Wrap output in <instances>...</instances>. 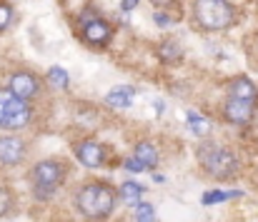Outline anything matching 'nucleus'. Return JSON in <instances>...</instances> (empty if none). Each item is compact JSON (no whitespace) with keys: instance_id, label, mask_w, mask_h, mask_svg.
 I'll return each instance as SVG.
<instances>
[{"instance_id":"20e7f679","label":"nucleus","mask_w":258,"mask_h":222,"mask_svg":"<svg viewBox=\"0 0 258 222\" xmlns=\"http://www.w3.org/2000/svg\"><path fill=\"white\" fill-rule=\"evenodd\" d=\"M68 175V162L63 160H55V157H48V160H40L35 162V167L30 170V182H33V195L35 200H50L55 195V190L60 187V182L66 180Z\"/></svg>"},{"instance_id":"dca6fc26","label":"nucleus","mask_w":258,"mask_h":222,"mask_svg":"<svg viewBox=\"0 0 258 222\" xmlns=\"http://www.w3.org/2000/svg\"><path fill=\"white\" fill-rule=\"evenodd\" d=\"M185 118H188V123H190V130H193V135H198V138H206V135L211 133V120H206V118H201V115H196V113H188Z\"/></svg>"},{"instance_id":"1a4fd4ad","label":"nucleus","mask_w":258,"mask_h":222,"mask_svg":"<svg viewBox=\"0 0 258 222\" xmlns=\"http://www.w3.org/2000/svg\"><path fill=\"white\" fill-rule=\"evenodd\" d=\"M76 157L86 165V167H103V162H105V148L100 145V143H95V140H81V143H76Z\"/></svg>"},{"instance_id":"f257e3e1","label":"nucleus","mask_w":258,"mask_h":222,"mask_svg":"<svg viewBox=\"0 0 258 222\" xmlns=\"http://www.w3.org/2000/svg\"><path fill=\"white\" fill-rule=\"evenodd\" d=\"M115 200H118V195L105 182H88V185H81V190L76 192L73 205H76L81 217H86L90 222H100L110 217Z\"/></svg>"},{"instance_id":"aec40b11","label":"nucleus","mask_w":258,"mask_h":222,"mask_svg":"<svg viewBox=\"0 0 258 222\" xmlns=\"http://www.w3.org/2000/svg\"><path fill=\"white\" fill-rule=\"evenodd\" d=\"M13 205H15L13 192H10L8 187H3V185H0V217H3V215H8V212L13 210Z\"/></svg>"},{"instance_id":"0eeeda50","label":"nucleus","mask_w":258,"mask_h":222,"mask_svg":"<svg viewBox=\"0 0 258 222\" xmlns=\"http://www.w3.org/2000/svg\"><path fill=\"white\" fill-rule=\"evenodd\" d=\"M25 152H28L25 140H20L15 135H0V165L15 167V165L23 162Z\"/></svg>"},{"instance_id":"4468645a","label":"nucleus","mask_w":258,"mask_h":222,"mask_svg":"<svg viewBox=\"0 0 258 222\" xmlns=\"http://www.w3.org/2000/svg\"><path fill=\"white\" fill-rule=\"evenodd\" d=\"M143 185H138V182H125V185H120V190H118V195H120V200L123 202H128V205H138L141 202V195H143Z\"/></svg>"},{"instance_id":"f3484780","label":"nucleus","mask_w":258,"mask_h":222,"mask_svg":"<svg viewBox=\"0 0 258 222\" xmlns=\"http://www.w3.org/2000/svg\"><path fill=\"white\" fill-rule=\"evenodd\" d=\"M231 197H241V192H238V190H231V192H226V190H213V192H206V195L201 197V202H203V205H216V202H223V200H231Z\"/></svg>"},{"instance_id":"b1692460","label":"nucleus","mask_w":258,"mask_h":222,"mask_svg":"<svg viewBox=\"0 0 258 222\" xmlns=\"http://www.w3.org/2000/svg\"><path fill=\"white\" fill-rule=\"evenodd\" d=\"M138 3H141V0H123V3H120V8H123V10H133Z\"/></svg>"},{"instance_id":"2eb2a0df","label":"nucleus","mask_w":258,"mask_h":222,"mask_svg":"<svg viewBox=\"0 0 258 222\" xmlns=\"http://www.w3.org/2000/svg\"><path fill=\"white\" fill-rule=\"evenodd\" d=\"M180 55H183V50H180L178 40H166V43H161V48H158V58H161L163 63H175V60H180Z\"/></svg>"},{"instance_id":"9b49d317","label":"nucleus","mask_w":258,"mask_h":222,"mask_svg":"<svg viewBox=\"0 0 258 222\" xmlns=\"http://www.w3.org/2000/svg\"><path fill=\"white\" fill-rule=\"evenodd\" d=\"M228 97H233V100H246V102H256V97H258L256 82L248 80L246 75L233 77V80L228 82Z\"/></svg>"},{"instance_id":"4be33fe9","label":"nucleus","mask_w":258,"mask_h":222,"mask_svg":"<svg viewBox=\"0 0 258 222\" xmlns=\"http://www.w3.org/2000/svg\"><path fill=\"white\" fill-rule=\"evenodd\" d=\"M123 167H125V170H131V172H143V170H146V167H143L136 157H128V160L123 162Z\"/></svg>"},{"instance_id":"412c9836","label":"nucleus","mask_w":258,"mask_h":222,"mask_svg":"<svg viewBox=\"0 0 258 222\" xmlns=\"http://www.w3.org/2000/svg\"><path fill=\"white\" fill-rule=\"evenodd\" d=\"M10 23H13V8L10 3H0V30L10 28Z\"/></svg>"},{"instance_id":"393cba45","label":"nucleus","mask_w":258,"mask_h":222,"mask_svg":"<svg viewBox=\"0 0 258 222\" xmlns=\"http://www.w3.org/2000/svg\"><path fill=\"white\" fill-rule=\"evenodd\" d=\"M151 3H153L156 8H168V5H171V3H175V0H151Z\"/></svg>"},{"instance_id":"7ed1b4c3","label":"nucleus","mask_w":258,"mask_h":222,"mask_svg":"<svg viewBox=\"0 0 258 222\" xmlns=\"http://www.w3.org/2000/svg\"><path fill=\"white\" fill-rule=\"evenodd\" d=\"M193 20L208 33L228 30L236 23V5L231 0H193Z\"/></svg>"},{"instance_id":"ddd939ff","label":"nucleus","mask_w":258,"mask_h":222,"mask_svg":"<svg viewBox=\"0 0 258 222\" xmlns=\"http://www.w3.org/2000/svg\"><path fill=\"white\" fill-rule=\"evenodd\" d=\"M133 157L146 167V170H153L156 165H158V150L153 143H138L136 145V152H133Z\"/></svg>"},{"instance_id":"6e6552de","label":"nucleus","mask_w":258,"mask_h":222,"mask_svg":"<svg viewBox=\"0 0 258 222\" xmlns=\"http://www.w3.org/2000/svg\"><path fill=\"white\" fill-rule=\"evenodd\" d=\"M253 113H256L253 102L233 100V97H228V100L223 102V118H226L228 123H233V125H248V123L253 120Z\"/></svg>"},{"instance_id":"9d476101","label":"nucleus","mask_w":258,"mask_h":222,"mask_svg":"<svg viewBox=\"0 0 258 222\" xmlns=\"http://www.w3.org/2000/svg\"><path fill=\"white\" fill-rule=\"evenodd\" d=\"M110 38H113V28H110L103 18H98V20H93V23L83 25V40H86L88 45H93V48H103V45H108Z\"/></svg>"},{"instance_id":"f8f14e48","label":"nucleus","mask_w":258,"mask_h":222,"mask_svg":"<svg viewBox=\"0 0 258 222\" xmlns=\"http://www.w3.org/2000/svg\"><path fill=\"white\" fill-rule=\"evenodd\" d=\"M133 95H136V87H131V85H118V87H113V90L105 95V102H108L110 107H115V110H125V107H131Z\"/></svg>"},{"instance_id":"39448f33","label":"nucleus","mask_w":258,"mask_h":222,"mask_svg":"<svg viewBox=\"0 0 258 222\" xmlns=\"http://www.w3.org/2000/svg\"><path fill=\"white\" fill-rule=\"evenodd\" d=\"M33 118V110L8 87H0V130H23Z\"/></svg>"},{"instance_id":"a211bd4d","label":"nucleus","mask_w":258,"mask_h":222,"mask_svg":"<svg viewBox=\"0 0 258 222\" xmlns=\"http://www.w3.org/2000/svg\"><path fill=\"white\" fill-rule=\"evenodd\" d=\"M136 222H156V210L148 202H138L136 205Z\"/></svg>"},{"instance_id":"423d86ee","label":"nucleus","mask_w":258,"mask_h":222,"mask_svg":"<svg viewBox=\"0 0 258 222\" xmlns=\"http://www.w3.org/2000/svg\"><path fill=\"white\" fill-rule=\"evenodd\" d=\"M8 90L15 92L20 100L28 102V100H33V97L40 92V80L30 73V70H18V73L10 75V80H8Z\"/></svg>"},{"instance_id":"5701e85b","label":"nucleus","mask_w":258,"mask_h":222,"mask_svg":"<svg viewBox=\"0 0 258 222\" xmlns=\"http://www.w3.org/2000/svg\"><path fill=\"white\" fill-rule=\"evenodd\" d=\"M153 20H156V25H161V28H168V25H171V18H168V15H163V13H156V15H153Z\"/></svg>"},{"instance_id":"6ab92c4d","label":"nucleus","mask_w":258,"mask_h":222,"mask_svg":"<svg viewBox=\"0 0 258 222\" xmlns=\"http://www.w3.org/2000/svg\"><path fill=\"white\" fill-rule=\"evenodd\" d=\"M48 80L55 85V87H68V73L60 68V65H53L48 70Z\"/></svg>"},{"instance_id":"f03ea898","label":"nucleus","mask_w":258,"mask_h":222,"mask_svg":"<svg viewBox=\"0 0 258 222\" xmlns=\"http://www.w3.org/2000/svg\"><path fill=\"white\" fill-rule=\"evenodd\" d=\"M198 162H201L203 172L208 177L218 180V182L233 180L238 175V170H241V162H238L236 152L223 148V145H218V143H213V140H206L198 148Z\"/></svg>"},{"instance_id":"a878e982","label":"nucleus","mask_w":258,"mask_h":222,"mask_svg":"<svg viewBox=\"0 0 258 222\" xmlns=\"http://www.w3.org/2000/svg\"><path fill=\"white\" fill-rule=\"evenodd\" d=\"M156 113L163 115V102H161V100H156Z\"/></svg>"}]
</instances>
